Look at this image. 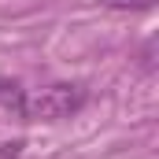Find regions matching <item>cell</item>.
Here are the masks:
<instances>
[{"mask_svg":"<svg viewBox=\"0 0 159 159\" xmlns=\"http://www.w3.org/2000/svg\"><path fill=\"white\" fill-rule=\"evenodd\" d=\"M85 104V89L81 85H70V81H59V85H48L34 96H26L22 104V119L30 122H59L70 119L74 111H81Z\"/></svg>","mask_w":159,"mask_h":159,"instance_id":"obj_1","label":"cell"},{"mask_svg":"<svg viewBox=\"0 0 159 159\" xmlns=\"http://www.w3.org/2000/svg\"><path fill=\"white\" fill-rule=\"evenodd\" d=\"M22 104H26L22 85H19V81H11V78H0V107H7V111L22 115Z\"/></svg>","mask_w":159,"mask_h":159,"instance_id":"obj_2","label":"cell"},{"mask_svg":"<svg viewBox=\"0 0 159 159\" xmlns=\"http://www.w3.org/2000/svg\"><path fill=\"white\" fill-rule=\"evenodd\" d=\"M107 7H119V11H126V7H133V11H141V7H152L156 0H104Z\"/></svg>","mask_w":159,"mask_h":159,"instance_id":"obj_3","label":"cell"},{"mask_svg":"<svg viewBox=\"0 0 159 159\" xmlns=\"http://www.w3.org/2000/svg\"><path fill=\"white\" fill-rule=\"evenodd\" d=\"M22 156V141H11V144H0V159H19Z\"/></svg>","mask_w":159,"mask_h":159,"instance_id":"obj_4","label":"cell"}]
</instances>
